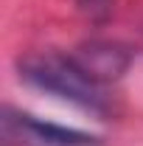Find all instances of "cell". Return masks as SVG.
I'll return each instance as SVG.
<instances>
[{
    "label": "cell",
    "mask_w": 143,
    "mask_h": 146,
    "mask_svg": "<svg viewBox=\"0 0 143 146\" xmlns=\"http://www.w3.org/2000/svg\"><path fill=\"white\" fill-rule=\"evenodd\" d=\"M17 70L20 79L36 90L51 93L73 107L95 112V115L107 112V96L101 93L98 82L76 62V56H62V54H51V51L28 54L17 62Z\"/></svg>",
    "instance_id": "obj_1"
},
{
    "label": "cell",
    "mask_w": 143,
    "mask_h": 146,
    "mask_svg": "<svg viewBox=\"0 0 143 146\" xmlns=\"http://www.w3.org/2000/svg\"><path fill=\"white\" fill-rule=\"evenodd\" d=\"M6 124H14L20 129V135H25L28 141H34L39 146H98V141L87 135V132H79L70 127H59V124H48L42 118L34 115H14L11 110L6 112Z\"/></svg>",
    "instance_id": "obj_2"
},
{
    "label": "cell",
    "mask_w": 143,
    "mask_h": 146,
    "mask_svg": "<svg viewBox=\"0 0 143 146\" xmlns=\"http://www.w3.org/2000/svg\"><path fill=\"white\" fill-rule=\"evenodd\" d=\"M76 62H79L95 82H101V79H115V76H121V73L126 70V65H129V56H126L118 45L95 42V45L87 48V54L76 56Z\"/></svg>",
    "instance_id": "obj_3"
},
{
    "label": "cell",
    "mask_w": 143,
    "mask_h": 146,
    "mask_svg": "<svg viewBox=\"0 0 143 146\" xmlns=\"http://www.w3.org/2000/svg\"><path fill=\"white\" fill-rule=\"evenodd\" d=\"M109 3L112 0H79V6L87 11L90 17H104L109 11Z\"/></svg>",
    "instance_id": "obj_4"
}]
</instances>
